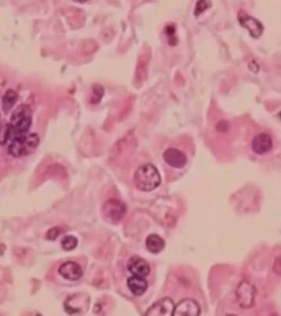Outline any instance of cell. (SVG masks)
<instances>
[{"label":"cell","mask_w":281,"mask_h":316,"mask_svg":"<svg viewBox=\"0 0 281 316\" xmlns=\"http://www.w3.org/2000/svg\"><path fill=\"white\" fill-rule=\"evenodd\" d=\"M175 304L169 297H165L158 300L153 305L148 308L145 315L147 316H169L172 315Z\"/></svg>","instance_id":"obj_9"},{"label":"cell","mask_w":281,"mask_h":316,"mask_svg":"<svg viewBox=\"0 0 281 316\" xmlns=\"http://www.w3.org/2000/svg\"><path fill=\"white\" fill-rule=\"evenodd\" d=\"M134 184L139 191L150 192L157 189L161 182L160 173L158 168L151 163L141 164L134 173Z\"/></svg>","instance_id":"obj_1"},{"label":"cell","mask_w":281,"mask_h":316,"mask_svg":"<svg viewBox=\"0 0 281 316\" xmlns=\"http://www.w3.org/2000/svg\"><path fill=\"white\" fill-rule=\"evenodd\" d=\"M128 270L133 276L145 277L148 276L151 271L149 263L139 256H132L127 262Z\"/></svg>","instance_id":"obj_11"},{"label":"cell","mask_w":281,"mask_h":316,"mask_svg":"<svg viewBox=\"0 0 281 316\" xmlns=\"http://www.w3.org/2000/svg\"><path fill=\"white\" fill-rule=\"evenodd\" d=\"M78 245V239L73 236H66L62 239L61 246L63 250L70 251L74 250Z\"/></svg>","instance_id":"obj_17"},{"label":"cell","mask_w":281,"mask_h":316,"mask_svg":"<svg viewBox=\"0 0 281 316\" xmlns=\"http://www.w3.org/2000/svg\"><path fill=\"white\" fill-rule=\"evenodd\" d=\"M256 290L255 286L250 282H241L236 290L237 302L242 308H251L255 303Z\"/></svg>","instance_id":"obj_5"},{"label":"cell","mask_w":281,"mask_h":316,"mask_svg":"<svg viewBox=\"0 0 281 316\" xmlns=\"http://www.w3.org/2000/svg\"><path fill=\"white\" fill-rule=\"evenodd\" d=\"M126 212L125 203L118 199L108 200L103 205V216L106 221L111 223H118L123 219Z\"/></svg>","instance_id":"obj_4"},{"label":"cell","mask_w":281,"mask_h":316,"mask_svg":"<svg viewBox=\"0 0 281 316\" xmlns=\"http://www.w3.org/2000/svg\"><path fill=\"white\" fill-rule=\"evenodd\" d=\"M165 246V240L159 235L151 234L147 237L146 247L151 253L159 254L164 250Z\"/></svg>","instance_id":"obj_14"},{"label":"cell","mask_w":281,"mask_h":316,"mask_svg":"<svg viewBox=\"0 0 281 316\" xmlns=\"http://www.w3.org/2000/svg\"><path fill=\"white\" fill-rule=\"evenodd\" d=\"M240 24L249 31L250 35L253 38H258L263 32V25L260 21L249 16H243L239 18Z\"/></svg>","instance_id":"obj_12"},{"label":"cell","mask_w":281,"mask_h":316,"mask_svg":"<svg viewBox=\"0 0 281 316\" xmlns=\"http://www.w3.org/2000/svg\"><path fill=\"white\" fill-rule=\"evenodd\" d=\"M200 307L193 299L186 298L180 300L174 307L173 316H198L200 314Z\"/></svg>","instance_id":"obj_8"},{"label":"cell","mask_w":281,"mask_h":316,"mask_svg":"<svg viewBox=\"0 0 281 316\" xmlns=\"http://www.w3.org/2000/svg\"><path fill=\"white\" fill-rule=\"evenodd\" d=\"M39 144V135L25 133L14 137L11 141L8 152L14 157H22L30 154Z\"/></svg>","instance_id":"obj_2"},{"label":"cell","mask_w":281,"mask_h":316,"mask_svg":"<svg viewBox=\"0 0 281 316\" xmlns=\"http://www.w3.org/2000/svg\"><path fill=\"white\" fill-rule=\"evenodd\" d=\"M251 149L258 155H265L270 152L273 147L272 137L267 133H259L255 135L251 141Z\"/></svg>","instance_id":"obj_7"},{"label":"cell","mask_w":281,"mask_h":316,"mask_svg":"<svg viewBox=\"0 0 281 316\" xmlns=\"http://www.w3.org/2000/svg\"><path fill=\"white\" fill-rule=\"evenodd\" d=\"M164 161L171 168L175 169H183L188 161L186 154L183 150L176 147H169L163 152Z\"/></svg>","instance_id":"obj_6"},{"label":"cell","mask_w":281,"mask_h":316,"mask_svg":"<svg viewBox=\"0 0 281 316\" xmlns=\"http://www.w3.org/2000/svg\"><path fill=\"white\" fill-rule=\"evenodd\" d=\"M59 274L66 280L76 281L83 276V269L82 266L75 262H67L60 266Z\"/></svg>","instance_id":"obj_10"},{"label":"cell","mask_w":281,"mask_h":316,"mask_svg":"<svg viewBox=\"0 0 281 316\" xmlns=\"http://www.w3.org/2000/svg\"><path fill=\"white\" fill-rule=\"evenodd\" d=\"M127 285L130 291L135 296H141L146 293L148 288V283L145 278L141 276H132L128 278Z\"/></svg>","instance_id":"obj_13"},{"label":"cell","mask_w":281,"mask_h":316,"mask_svg":"<svg viewBox=\"0 0 281 316\" xmlns=\"http://www.w3.org/2000/svg\"><path fill=\"white\" fill-rule=\"evenodd\" d=\"M61 233V229L59 227H53L51 229H49L46 233V238L48 239L55 240L56 238L58 237L59 235Z\"/></svg>","instance_id":"obj_18"},{"label":"cell","mask_w":281,"mask_h":316,"mask_svg":"<svg viewBox=\"0 0 281 316\" xmlns=\"http://www.w3.org/2000/svg\"><path fill=\"white\" fill-rule=\"evenodd\" d=\"M18 99V95L13 89L6 92L2 99V108L5 113H8L14 107Z\"/></svg>","instance_id":"obj_15"},{"label":"cell","mask_w":281,"mask_h":316,"mask_svg":"<svg viewBox=\"0 0 281 316\" xmlns=\"http://www.w3.org/2000/svg\"><path fill=\"white\" fill-rule=\"evenodd\" d=\"M14 138V133L9 123L0 125V145H6L10 140H12Z\"/></svg>","instance_id":"obj_16"},{"label":"cell","mask_w":281,"mask_h":316,"mask_svg":"<svg viewBox=\"0 0 281 316\" xmlns=\"http://www.w3.org/2000/svg\"><path fill=\"white\" fill-rule=\"evenodd\" d=\"M32 123V110L28 105H20L13 112L9 123L14 137L28 133Z\"/></svg>","instance_id":"obj_3"}]
</instances>
